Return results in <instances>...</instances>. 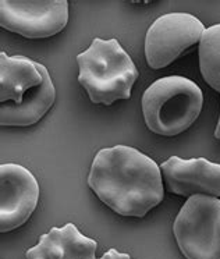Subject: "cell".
I'll return each instance as SVG.
<instances>
[{
  "label": "cell",
  "mask_w": 220,
  "mask_h": 259,
  "mask_svg": "<svg viewBox=\"0 0 220 259\" xmlns=\"http://www.w3.org/2000/svg\"><path fill=\"white\" fill-rule=\"evenodd\" d=\"M214 137L220 140V117H219V121H217V125H216V130H214Z\"/></svg>",
  "instance_id": "cell-13"
},
{
  "label": "cell",
  "mask_w": 220,
  "mask_h": 259,
  "mask_svg": "<svg viewBox=\"0 0 220 259\" xmlns=\"http://www.w3.org/2000/svg\"><path fill=\"white\" fill-rule=\"evenodd\" d=\"M68 21L67 0L0 2V25L28 39H42L59 34Z\"/></svg>",
  "instance_id": "cell-7"
},
{
  "label": "cell",
  "mask_w": 220,
  "mask_h": 259,
  "mask_svg": "<svg viewBox=\"0 0 220 259\" xmlns=\"http://www.w3.org/2000/svg\"><path fill=\"white\" fill-rule=\"evenodd\" d=\"M39 184L23 166H0V231L6 233L23 226L34 213L39 201Z\"/></svg>",
  "instance_id": "cell-8"
},
{
  "label": "cell",
  "mask_w": 220,
  "mask_h": 259,
  "mask_svg": "<svg viewBox=\"0 0 220 259\" xmlns=\"http://www.w3.org/2000/svg\"><path fill=\"white\" fill-rule=\"evenodd\" d=\"M160 170L170 192L180 197H220V164L208 159H181L171 156Z\"/></svg>",
  "instance_id": "cell-9"
},
{
  "label": "cell",
  "mask_w": 220,
  "mask_h": 259,
  "mask_svg": "<svg viewBox=\"0 0 220 259\" xmlns=\"http://www.w3.org/2000/svg\"><path fill=\"white\" fill-rule=\"evenodd\" d=\"M205 27L188 13H170L149 27L145 38V56L153 70L167 67L190 46L201 42Z\"/></svg>",
  "instance_id": "cell-6"
},
{
  "label": "cell",
  "mask_w": 220,
  "mask_h": 259,
  "mask_svg": "<svg viewBox=\"0 0 220 259\" xmlns=\"http://www.w3.org/2000/svg\"><path fill=\"white\" fill-rule=\"evenodd\" d=\"M175 241L187 259H220V199L192 195L173 225Z\"/></svg>",
  "instance_id": "cell-5"
},
{
  "label": "cell",
  "mask_w": 220,
  "mask_h": 259,
  "mask_svg": "<svg viewBox=\"0 0 220 259\" xmlns=\"http://www.w3.org/2000/svg\"><path fill=\"white\" fill-rule=\"evenodd\" d=\"M99 259H133L128 253H121L114 248H110L107 252H105Z\"/></svg>",
  "instance_id": "cell-12"
},
{
  "label": "cell",
  "mask_w": 220,
  "mask_h": 259,
  "mask_svg": "<svg viewBox=\"0 0 220 259\" xmlns=\"http://www.w3.org/2000/svg\"><path fill=\"white\" fill-rule=\"evenodd\" d=\"M199 68L206 84L220 92V24L203 32L199 42Z\"/></svg>",
  "instance_id": "cell-11"
},
{
  "label": "cell",
  "mask_w": 220,
  "mask_h": 259,
  "mask_svg": "<svg viewBox=\"0 0 220 259\" xmlns=\"http://www.w3.org/2000/svg\"><path fill=\"white\" fill-rule=\"evenodd\" d=\"M203 95L194 81L164 77L148 87L142 96V114L149 131L174 137L190 128L202 110Z\"/></svg>",
  "instance_id": "cell-4"
},
{
  "label": "cell",
  "mask_w": 220,
  "mask_h": 259,
  "mask_svg": "<svg viewBox=\"0 0 220 259\" xmlns=\"http://www.w3.org/2000/svg\"><path fill=\"white\" fill-rule=\"evenodd\" d=\"M78 82L96 105H112L120 99H130L138 70L128 53L116 39L96 38L77 56Z\"/></svg>",
  "instance_id": "cell-3"
},
{
  "label": "cell",
  "mask_w": 220,
  "mask_h": 259,
  "mask_svg": "<svg viewBox=\"0 0 220 259\" xmlns=\"http://www.w3.org/2000/svg\"><path fill=\"white\" fill-rule=\"evenodd\" d=\"M88 186L102 202L121 216L144 218L164 197L160 167L149 156L125 145L96 153Z\"/></svg>",
  "instance_id": "cell-1"
},
{
  "label": "cell",
  "mask_w": 220,
  "mask_h": 259,
  "mask_svg": "<svg viewBox=\"0 0 220 259\" xmlns=\"http://www.w3.org/2000/svg\"><path fill=\"white\" fill-rule=\"evenodd\" d=\"M98 242L81 234L73 225L53 227L40 236L39 242L29 248L27 259H95Z\"/></svg>",
  "instance_id": "cell-10"
},
{
  "label": "cell",
  "mask_w": 220,
  "mask_h": 259,
  "mask_svg": "<svg viewBox=\"0 0 220 259\" xmlns=\"http://www.w3.org/2000/svg\"><path fill=\"white\" fill-rule=\"evenodd\" d=\"M56 99L49 71L24 56L0 53V124L29 127L38 123Z\"/></svg>",
  "instance_id": "cell-2"
}]
</instances>
